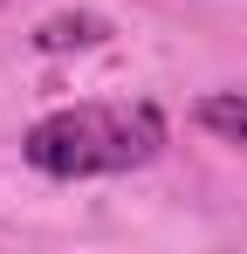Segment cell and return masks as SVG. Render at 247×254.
Masks as SVG:
<instances>
[{
  "mask_svg": "<svg viewBox=\"0 0 247 254\" xmlns=\"http://www.w3.org/2000/svg\"><path fill=\"white\" fill-rule=\"evenodd\" d=\"M165 151L158 103H62L28 124L21 158L41 179H117Z\"/></svg>",
  "mask_w": 247,
  "mask_h": 254,
  "instance_id": "1",
  "label": "cell"
},
{
  "mask_svg": "<svg viewBox=\"0 0 247 254\" xmlns=\"http://www.w3.org/2000/svg\"><path fill=\"white\" fill-rule=\"evenodd\" d=\"M110 42V21L103 14H55L35 28V48L41 55H62V48H103Z\"/></svg>",
  "mask_w": 247,
  "mask_h": 254,
  "instance_id": "2",
  "label": "cell"
},
{
  "mask_svg": "<svg viewBox=\"0 0 247 254\" xmlns=\"http://www.w3.org/2000/svg\"><path fill=\"white\" fill-rule=\"evenodd\" d=\"M220 144H247V96L241 89H213V96H199V110H192Z\"/></svg>",
  "mask_w": 247,
  "mask_h": 254,
  "instance_id": "3",
  "label": "cell"
},
{
  "mask_svg": "<svg viewBox=\"0 0 247 254\" xmlns=\"http://www.w3.org/2000/svg\"><path fill=\"white\" fill-rule=\"evenodd\" d=\"M0 7H7V0H0Z\"/></svg>",
  "mask_w": 247,
  "mask_h": 254,
  "instance_id": "4",
  "label": "cell"
}]
</instances>
